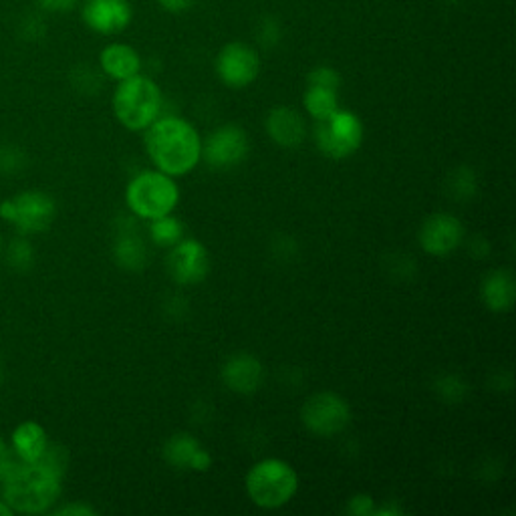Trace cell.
<instances>
[{"label":"cell","mask_w":516,"mask_h":516,"mask_svg":"<svg viewBox=\"0 0 516 516\" xmlns=\"http://www.w3.org/2000/svg\"><path fill=\"white\" fill-rule=\"evenodd\" d=\"M146 150L156 168L168 176H184L202 158V142L192 123L180 117H162L148 127Z\"/></svg>","instance_id":"1"},{"label":"cell","mask_w":516,"mask_h":516,"mask_svg":"<svg viewBox=\"0 0 516 516\" xmlns=\"http://www.w3.org/2000/svg\"><path fill=\"white\" fill-rule=\"evenodd\" d=\"M3 484V498L13 512H45L61 494V476L39 462H23Z\"/></svg>","instance_id":"2"},{"label":"cell","mask_w":516,"mask_h":516,"mask_svg":"<svg viewBox=\"0 0 516 516\" xmlns=\"http://www.w3.org/2000/svg\"><path fill=\"white\" fill-rule=\"evenodd\" d=\"M162 89L142 73L119 81L113 93V113L127 129H148L160 115Z\"/></svg>","instance_id":"3"},{"label":"cell","mask_w":516,"mask_h":516,"mask_svg":"<svg viewBox=\"0 0 516 516\" xmlns=\"http://www.w3.org/2000/svg\"><path fill=\"white\" fill-rule=\"evenodd\" d=\"M299 488L297 472L291 464L269 458L250 468L246 476V490L250 500L261 508L285 506Z\"/></svg>","instance_id":"4"},{"label":"cell","mask_w":516,"mask_h":516,"mask_svg":"<svg viewBox=\"0 0 516 516\" xmlns=\"http://www.w3.org/2000/svg\"><path fill=\"white\" fill-rule=\"evenodd\" d=\"M125 200L134 214L156 220L172 214L180 200L176 182L164 172H144L136 176L127 186Z\"/></svg>","instance_id":"5"},{"label":"cell","mask_w":516,"mask_h":516,"mask_svg":"<svg viewBox=\"0 0 516 516\" xmlns=\"http://www.w3.org/2000/svg\"><path fill=\"white\" fill-rule=\"evenodd\" d=\"M315 140L325 156L343 160L357 152L363 142L361 119L351 111L337 109L329 119L317 121Z\"/></svg>","instance_id":"6"},{"label":"cell","mask_w":516,"mask_h":516,"mask_svg":"<svg viewBox=\"0 0 516 516\" xmlns=\"http://www.w3.org/2000/svg\"><path fill=\"white\" fill-rule=\"evenodd\" d=\"M216 75L226 87H248L261 75V57L242 41L226 43L216 57Z\"/></svg>","instance_id":"7"},{"label":"cell","mask_w":516,"mask_h":516,"mask_svg":"<svg viewBox=\"0 0 516 516\" xmlns=\"http://www.w3.org/2000/svg\"><path fill=\"white\" fill-rule=\"evenodd\" d=\"M303 424L319 436H335L351 422L349 404L337 394L323 392L309 398L301 410Z\"/></svg>","instance_id":"8"},{"label":"cell","mask_w":516,"mask_h":516,"mask_svg":"<svg viewBox=\"0 0 516 516\" xmlns=\"http://www.w3.org/2000/svg\"><path fill=\"white\" fill-rule=\"evenodd\" d=\"M0 216L23 232H43L55 218V202L43 192H25L0 204Z\"/></svg>","instance_id":"9"},{"label":"cell","mask_w":516,"mask_h":516,"mask_svg":"<svg viewBox=\"0 0 516 516\" xmlns=\"http://www.w3.org/2000/svg\"><path fill=\"white\" fill-rule=\"evenodd\" d=\"M81 19L97 35L113 37L123 33L134 21V7L129 0H85Z\"/></svg>","instance_id":"10"},{"label":"cell","mask_w":516,"mask_h":516,"mask_svg":"<svg viewBox=\"0 0 516 516\" xmlns=\"http://www.w3.org/2000/svg\"><path fill=\"white\" fill-rule=\"evenodd\" d=\"M168 271L180 285H196L206 279L210 271V254L198 240H184L174 244L168 258Z\"/></svg>","instance_id":"11"},{"label":"cell","mask_w":516,"mask_h":516,"mask_svg":"<svg viewBox=\"0 0 516 516\" xmlns=\"http://www.w3.org/2000/svg\"><path fill=\"white\" fill-rule=\"evenodd\" d=\"M248 154V138L236 125L218 127L202 146V156L212 168L238 166Z\"/></svg>","instance_id":"12"},{"label":"cell","mask_w":516,"mask_h":516,"mask_svg":"<svg viewBox=\"0 0 516 516\" xmlns=\"http://www.w3.org/2000/svg\"><path fill=\"white\" fill-rule=\"evenodd\" d=\"M464 238L462 222L452 214L430 216L420 230V244L428 254L444 256L458 248Z\"/></svg>","instance_id":"13"},{"label":"cell","mask_w":516,"mask_h":516,"mask_svg":"<svg viewBox=\"0 0 516 516\" xmlns=\"http://www.w3.org/2000/svg\"><path fill=\"white\" fill-rule=\"evenodd\" d=\"M222 379L236 394H252L263 381V365L252 355H234L222 369Z\"/></svg>","instance_id":"14"},{"label":"cell","mask_w":516,"mask_h":516,"mask_svg":"<svg viewBox=\"0 0 516 516\" xmlns=\"http://www.w3.org/2000/svg\"><path fill=\"white\" fill-rule=\"evenodd\" d=\"M101 71L113 81H125L142 71L140 53L125 43H111L99 53Z\"/></svg>","instance_id":"15"},{"label":"cell","mask_w":516,"mask_h":516,"mask_svg":"<svg viewBox=\"0 0 516 516\" xmlns=\"http://www.w3.org/2000/svg\"><path fill=\"white\" fill-rule=\"evenodd\" d=\"M267 132L283 148H297L307 134L303 117L291 107H277L267 117Z\"/></svg>","instance_id":"16"},{"label":"cell","mask_w":516,"mask_h":516,"mask_svg":"<svg viewBox=\"0 0 516 516\" xmlns=\"http://www.w3.org/2000/svg\"><path fill=\"white\" fill-rule=\"evenodd\" d=\"M164 456L176 468H190V470H200V472L208 470L210 462H212L208 452L202 450V446L188 434L174 436L166 444Z\"/></svg>","instance_id":"17"},{"label":"cell","mask_w":516,"mask_h":516,"mask_svg":"<svg viewBox=\"0 0 516 516\" xmlns=\"http://www.w3.org/2000/svg\"><path fill=\"white\" fill-rule=\"evenodd\" d=\"M516 297L514 277L508 271H494L486 277L482 285V299L486 307L494 313L510 311Z\"/></svg>","instance_id":"18"},{"label":"cell","mask_w":516,"mask_h":516,"mask_svg":"<svg viewBox=\"0 0 516 516\" xmlns=\"http://www.w3.org/2000/svg\"><path fill=\"white\" fill-rule=\"evenodd\" d=\"M47 446V432L37 422H23L13 432V450L23 462H37L47 450Z\"/></svg>","instance_id":"19"},{"label":"cell","mask_w":516,"mask_h":516,"mask_svg":"<svg viewBox=\"0 0 516 516\" xmlns=\"http://www.w3.org/2000/svg\"><path fill=\"white\" fill-rule=\"evenodd\" d=\"M305 109L315 121L329 119L339 109V99L335 89L309 85L305 91Z\"/></svg>","instance_id":"20"},{"label":"cell","mask_w":516,"mask_h":516,"mask_svg":"<svg viewBox=\"0 0 516 516\" xmlns=\"http://www.w3.org/2000/svg\"><path fill=\"white\" fill-rule=\"evenodd\" d=\"M115 261L129 271H138L146 263V250L138 236H121L115 244Z\"/></svg>","instance_id":"21"},{"label":"cell","mask_w":516,"mask_h":516,"mask_svg":"<svg viewBox=\"0 0 516 516\" xmlns=\"http://www.w3.org/2000/svg\"><path fill=\"white\" fill-rule=\"evenodd\" d=\"M150 234H152V240L162 244V246H174L182 240V234H184V228H182V222L174 216H162V218H156L152 222V228H150Z\"/></svg>","instance_id":"22"},{"label":"cell","mask_w":516,"mask_h":516,"mask_svg":"<svg viewBox=\"0 0 516 516\" xmlns=\"http://www.w3.org/2000/svg\"><path fill=\"white\" fill-rule=\"evenodd\" d=\"M33 261V248L29 246L27 240H15L9 248V263L19 269V271H25L29 269Z\"/></svg>","instance_id":"23"},{"label":"cell","mask_w":516,"mask_h":516,"mask_svg":"<svg viewBox=\"0 0 516 516\" xmlns=\"http://www.w3.org/2000/svg\"><path fill=\"white\" fill-rule=\"evenodd\" d=\"M309 85H317V87H327V89H339V85H341V77H339V73L335 71V69H331V67H325V65H321V67H317V69H313L311 73H309Z\"/></svg>","instance_id":"24"},{"label":"cell","mask_w":516,"mask_h":516,"mask_svg":"<svg viewBox=\"0 0 516 516\" xmlns=\"http://www.w3.org/2000/svg\"><path fill=\"white\" fill-rule=\"evenodd\" d=\"M196 3L198 0H158V7L168 15H184L194 9Z\"/></svg>","instance_id":"25"},{"label":"cell","mask_w":516,"mask_h":516,"mask_svg":"<svg viewBox=\"0 0 516 516\" xmlns=\"http://www.w3.org/2000/svg\"><path fill=\"white\" fill-rule=\"evenodd\" d=\"M37 3L49 13H69L81 3V0H37Z\"/></svg>","instance_id":"26"},{"label":"cell","mask_w":516,"mask_h":516,"mask_svg":"<svg viewBox=\"0 0 516 516\" xmlns=\"http://www.w3.org/2000/svg\"><path fill=\"white\" fill-rule=\"evenodd\" d=\"M349 512L351 514H359V516L371 514L373 512V498H369V496H355V498H351Z\"/></svg>","instance_id":"27"},{"label":"cell","mask_w":516,"mask_h":516,"mask_svg":"<svg viewBox=\"0 0 516 516\" xmlns=\"http://www.w3.org/2000/svg\"><path fill=\"white\" fill-rule=\"evenodd\" d=\"M57 514H61V516H71V514L73 516H91V514H95V510L89 508V506H83V504H69V506L59 508Z\"/></svg>","instance_id":"28"},{"label":"cell","mask_w":516,"mask_h":516,"mask_svg":"<svg viewBox=\"0 0 516 516\" xmlns=\"http://www.w3.org/2000/svg\"><path fill=\"white\" fill-rule=\"evenodd\" d=\"M11 514H13V508L5 500H0V516H11Z\"/></svg>","instance_id":"29"},{"label":"cell","mask_w":516,"mask_h":516,"mask_svg":"<svg viewBox=\"0 0 516 516\" xmlns=\"http://www.w3.org/2000/svg\"><path fill=\"white\" fill-rule=\"evenodd\" d=\"M9 450H7V446H5V442L3 440H0V458H3L5 454H7Z\"/></svg>","instance_id":"30"}]
</instances>
